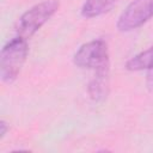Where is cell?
<instances>
[{
	"instance_id": "6da1fadb",
	"label": "cell",
	"mask_w": 153,
	"mask_h": 153,
	"mask_svg": "<svg viewBox=\"0 0 153 153\" xmlns=\"http://www.w3.org/2000/svg\"><path fill=\"white\" fill-rule=\"evenodd\" d=\"M29 54L27 39L17 36L8 41L1 49L0 76L6 84H12L19 75Z\"/></svg>"
},
{
	"instance_id": "7a4b0ae2",
	"label": "cell",
	"mask_w": 153,
	"mask_h": 153,
	"mask_svg": "<svg viewBox=\"0 0 153 153\" xmlns=\"http://www.w3.org/2000/svg\"><path fill=\"white\" fill-rule=\"evenodd\" d=\"M59 0H44L24 12L18 19L16 31L18 36L30 38L33 36L59 10Z\"/></svg>"
},
{
	"instance_id": "3957f363",
	"label": "cell",
	"mask_w": 153,
	"mask_h": 153,
	"mask_svg": "<svg viewBox=\"0 0 153 153\" xmlns=\"http://www.w3.org/2000/svg\"><path fill=\"white\" fill-rule=\"evenodd\" d=\"M73 63L82 69L93 72L110 69L108 44L103 39H93L82 44L73 56Z\"/></svg>"
},
{
	"instance_id": "277c9868",
	"label": "cell",
	"mask_w": 153,
	"mask_h": 153,
	"mask_svg": "<svg viewBox=\"0 0 153 153\" xmlns=\"http://www.w3.org/2000/svg\"><path fill=\"white\" fill-rule=\"evenodd\" d=\"M153 17V0H133L120 14L116 26L118 31L129 32L141 27Z\"/></svg>"
},
{
	"instance_id": "5b68a950",
	"label": "cell",
	"mask_w": 153,
	"mask_h": 153,
	"mask_svg": "<svg viewBox=\"0 0 153 153\" xmlns=\"http://www.w3.org/2000/svg\"><path fill=\"white\" fill-rule=\"evenodd\" d=\"M109 71L110 69L94 72L92 79L88 81L87 93L96 103L105 100L109 94Z\"/></svg>"
},
{
	"instance_id": "8992f818",
	"label": "cell",
	"mask_w": 153,
	"mask_h": 153,
	"mask_svg": "<svg viewBox=\"0 0 153 153\" xmlns=\"http://www.w3.org/2000/svg\"><path fill=\"white\" fill-rule=\"evenodd\" d=\"M118 0H86L81 7V16L91 19L103 16L112 10Z\"/></svg>"
},
{
	"instance_id": "52a82bcc",
	"label": "cell",
	"mask_w": 153,
	"mask_h": 153,
	"mask_svg": "<svg viewBox=\"0 0 153 153\" xmlns=\"http://www.w3.org/2000/svg\"><path fill=\"white\" fill-rule=\"evenodd\" d=\"M152 67H153V45L134 55L126 62V69L131 71V72L149 69Z\"/></svg>"
},
{
	"instance_id": "ba28073f",
	"label": "cell",
	"mask_w": 153,
	"mask_h": 153,
	"mask_svg": "<svg viewBox=\"0 0 153 153\" xmlns=\"http://www.w3.org/2000/svg\"><path fill=\"white\" fill-rule=\"evenodd\" d=\"M146 87L147 90L153 93V67L147 69V74H146Z\"/></svg>"
},
{
	"instance_id": "9c48e42d",
	"label": "cell",
	"mask_w": 153,
	"mask_h": 153,
	"mask_svg": "<svg viewBox=\"0 0 153 153\" xmlns=\"http://www.w3.org/2000/svg\"><path fill=\"white\" fill-rule=\"evenodd\" d=\"M8 129H10L8 123L5 120H1L0 121V139H4V136L6 135V133H7Z\"/></svg>"
}]
</instances>
